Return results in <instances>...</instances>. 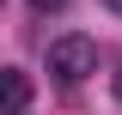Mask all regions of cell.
<instances>
[{"label":"cell","instance_id":"3957f363","mask_svg":"<svg viewBox=\"0 0 122 115\" xmlns=\"http://www.w3.org/2000/svg\"><path fill=\"white\" fill-rule=\"evenodd\" d=\"M30 6H37V12H61L67 0H30Z\"/></svg>","mask_w":122,"mask_h":115},{"label":"cell","instance_id":"7a4b0ae2","mask_svg":"<svg viewBox=\"0 0 122 115\" xmlns=\"http://www.w3.org/2000/svg\"><path fill=\"white\" fill-rule=\"evenodd\" d=\"M25 109H30V79L6 73V115H25Z\"/></svg>","mask_w":122,"mask_h":115},{"label":"cell","instance_id":"6da1fadb","mask_svg":"<svg viewBox=\"0 0 122 115\" xmlns=\"http://www.w3.org/2000/svg\"><path fill=\"white\" fill-rule=\"evenodd\" d=\"M49 73H55L61 85H79L98 73V43L92 36H55L49 43Z\"/></svg>","mask_w":122,"mask_h":115},{"label":"cell","instance_id":"5b68a950","mask_svg":"<svg viewBox=\"0 0 122 115\" xmlns=\"http://www.w3.org/2000/svg\"><path fill=\"white\" fill-rule=\"evenodd\" d=\"M116 97H122V73H116Z\"/></svg>","mask_w":122,"mask_h":115},{"label":"cell","instance_id":"277c9868","mask_svg":"<svg viewBox=\"0 0 122 115\" xmlns=\"http://www.w3.org/2000/svg\"><path fill=\"white\" fill-rule=\"evenodd\" d=\"M104 6H110V12H122V0H104Z\"/></svg>","mask_w":122,"mask_h":115}]
</instances>
